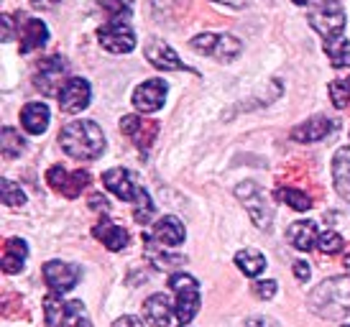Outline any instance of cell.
Listing matches in <instances>:
<instances>
[{"label": "cell", "instance_id": "cell-1", "mask_svg": "<svg viewBox=\"0 0 350 327\" xmlns=\"http://www.w3.org/2000/svg\"><path fill=\"white\" fill-rule=\"evenodd\" d=\"M59 146L72 159L90 161V159H98L105 151V135H103V128L95 120H72L62 128Z\"/></svg>", "mask_w": 350, "mask_h": 327}, {"label": "cell", "instance_id": "cell-2", "mask_svg": "<svg viewBox=\"0 0 350 327\" xmlns=\"http://www.w3.org/2000/svg\"><path fill=\"white\" fill-rule=\"evenodd\" d=\"M307 304L322 319H342L350 312V276H332L317 284Z\"/></svg>", "mask_w": 350, "mask_h": 327}, {"label": "cell", "instance_id": "cell-3", "mask_svg": "<svg viewBox=\"0 0 350 327\" xmlns=\"http://www.w3.org/2000/svg\"><path fill=\"white\" fill-rule=\"evenodd\" d=\"M307 18H310V26L320 34L322 39L330 41L342 36L348 16H345V8H342L340 0H322L320 5H314L310 10Z\"/></svg>", "mask_w": 350, "mask_h": 327}, {"label": "cell", "instance_id": "cell-4", "mask_svg": "<svg viewBox=\"0 0 350 327\" xmlns=\"http://www.w3.org/2000/svg\"><path fill=\"white\" fill-rule=\"evenodd\" d=\"M169 287L176 294V319L182 325H189L200 312V304H202L200 302V284L189 274H172Z\"/></svg>", "mask_w": 350, "mask_h": 327}, {"label": "cell", "instance_id": "cell-5", "mask_svg": "<svg viewBox=\"0 0 350 327\" xmlns=\"http://www.w3.org/2000/svg\"><path fill=\"white\" fill-rule=\"evenodd\" d=\"M235 197L245 205V210H248V215H251V220L256 228H261V231H269V228H271L273 210L258 184L241 182L238 187H235Z\"/></svg>", "mask_w": 350, "mask_h": 327}, {"label": "cell", "instance_id": "cell-6", "mask_svg": "<svg viewBox=\"0 0 350 327\" xmlns=\"http://www.w3.org/2000/svg\"><path fill=\"white\" fill-rule=\"evenodd\" d=\"M189 44H192L195 51L207 54V57L217 59V62H233L243 51V44L235 36H230V34H200Z\"/></svg>", "mask_w": 350, "mask_h": 327}, {"label": "cell", "instance_id": "cell-7", "mask_svg": "<svg viewBox=\"0 0 350 327\" xmlns=\"http://www.w3.org/2000/svg\"><path fill=\"white\" fill-rule=\"evenodd\" d=\"M98 39L110 54H131L136 49V34L128 21H107L98 29Z\"/></svg>", "mask_w": 350, "mask_h": 327}, {"label": "cell", "instance_id": "cell-8", "mask_svg": "<svg viewBox=\"0 0 350 327\" xmlns=\"http://www.w3.org/2000/svg\"><path fill=\"white\" fill-rule=\"evenodd\" d=\"M67 72L69 64L64 57H49L39 64V72H36V87H39L44 95H57L62 92V87L67 85Z\"/></svg>", "mask_w": 350, "mask_h": 327}, {"label": "cell", "instance_id": "cell-9", "mask_svg": "<svg viewBox=\"0 0 350 327\" xmlns=\"http://www.w3.org/2000/svg\"><path fill=\"white\" fill-rule=\"evenodd\" d=\"M79 279H82V269L77 263H67V261L44 263V281L49 284L51 294H64L69 289H75Z\"/></svg>", "mask_w": 350, "mask_h": 327}, {"label": "cell", "instance_id": "cell-10", "mask_svg": "<svg viewBox=\"0 0 350 327\" xmlns=\"http://www.w3.org/2000/svg\"><path fill=\"white\" fill-rule=\"evenodd\" d=\"M90 100H92V90H90L88 79L82 77H69L67 85L62 87V92H59V107L69 116L82 113L90 105Z\"/></svg>", "mask_w": 350, "mask_h": 327}, {"label": "cell", "instance_id": "cell-11", "mask_svg": "<svg viewBox=\"0 0 350 327\" xmlns=\"http://www.w3.org/2000/svg\"><path fill=\"white\" fill-rule=\"evenodd\" d=\"M103 184H105L110 192L120 197L123 202H136L138 194H141V187H138L136 176L128 172V169H107L103 174Z\"/></svg>", "mask_w": 350, "mask_h": 327}, {"label": "cell", "instance_id": "cell-12", "mask_svg": "<svg viewBox=\"0 0 350 327\" xmlns=\"http://www.w3.org/2000/svg\"><path fill=\"white\" fill-rule=\"evenodd\" d=\"M166 82L164 79H146L144 85L136 87L133 92V105L141 110V113H156L164 107L166 100Z\"/></svg>", "mask_w": 350, "mask_h": 327}, {"label": "cell", "instance_id": "cell-13", "mask_svg": "<svg viewBox=\"0 0 350 327\" xmlns=\"http://www.w3.org/2000/svg\"><path fill=\"white\" fill-rule=\"evenodd\" d=\"M46 182L57 189V192H62L64 197H69V200H75L85 187L90 184V174L88 172H75V174H67L62 166H51L49 172H46Z\"/></svg>", "mask_w": 350, "mask_h": 327}, {"label": "cell", "instance_id": "cell-14", "mask_svg": "<svg viewBox=\"0 0 350 327\" xmlns=\"http://www.w3.org/2000/svg\"><path fill=\"white\" fill-rule=\"evenodd\" d=\"M335 131H338V120L325 118V116H314V118H310L307 123L297 125L292 131V138L297 144H314V141L327 138V135L335 133Z\"/></svg>", "mask_w": 350, "mask_h": 327}, {"label": "cell", "instance_id": "cell-15", "mask_svg": "<svg viewBox=\"0 0 350 327\" xmlns=\"http://www.w3.org/2000/svg\"><path fill=\"white\" fill-rule=\"evenodd\" d=\"M144 54L146 59L154 64L156 69H161V72H179V69H185V62L176 57V51L166 41L161 39H151L144 49Z\"/></svg>", "mask_w": 350, "mask_h": 327}, {"label": "cell", "instance_id": "cell-16", "mask_svg": "<svg viewBox=\"0 0 350 327\" xmlns=\"http://www.w3.org/2000/svg\"><path fill=\"white\" fill-rule=\"evenodd\" d=\"M18 34H21V54H31L33 49L46 47V41H49V29L39 18H23V23L18 18Z\"/></svg>", "mask_w": 350, "mask_h": 327}, {"label": "cell", "instance_id": "cell-17", "mask_svg": "<svg viewBox=\"0 0 350 327\" xmlns=\"http://www.w3.org/2000/svg\"><path fill=\"white\" fill-rule=\"evenodd\" d=\"M176 315V304H172V299L166 294H154L144 302V317L148 319V325L154 327H169L172 317Z\"/></svg>", "mask_w": 350, "mask_h": 327}, {"label": "cell", "instance_id": "cell-18", "mask_svg": "<svg viewBox=\"0 0 350 327\" xmlns=\"http://www.w3.org/2000/svg\"><path fill=\"white\" fill-rule=\"evenodd\" d=\"M185 225L179 218L174 215H166L161 220L154 225V233H151V238H154L159 246H164V248H174L179 243H185Z\"/></svg>", "mask_w": 350, "mask_h": 327}, {"label": "cell", "instance_id": "cell-19", "mask_svg": "<svg viewBox=\"0 0 350 327\" xmlns=\"http://www.w3.org/2000/svg\"><path fill=\"white\" fill-rule=\"evenodd\" d=\"M92 235H95L107 250H123L128 246L126 228H120V225H116V222H110L107 218H103V220L92 228Z\"/></svg>", "mask_w": 350, "mask_h": 327}, {"label": "cell", "instance_id": "cell-20", "mask_svg": "<svg viewBox=\"0 0 350 327\" xmlns=\"http://www.w3.org/2000/svg\"><path fill=\"white\" fill-rule=\"evenodd\" d=\"M286 238H289V243H292L297 250H312L314 246H317L320 233H317V225H314L312 220H297L289 225Z\"/></svg>", "mask_w": 350, "mask_h": 327}, {"label": "cell", "instance_id": "cell-21", "mask_svg": "<svg viewBox=\"0 0 350 327\" xmlns=\"http://www.w3.org/2000/svg\"><path fill=\"white\" fill-rule=\"evenodd\" d=\"M332 182L338 194L350 202V146L340 148L332 159Z\"/></svg>", "mask_w": 350, "mask_h": 327}, {"label": "cell", "instance_id": "cell-22", "mask_svg": "<svg viewBox=\"0 0 350 327\" xmlns=\"http://www.w3.org/2000/svg\"><path fill=\"white\" fill-rule=\"evenodd\" d=\"M49 107L44 103H29V105L21 110V123L29 131L31 135H41L46 128H49Z\"/></svg>", "mask_w": 350, "mask_h": 327}, {"label": "cell", "instance_id": "cell-23", "mask_svg": "<svg viewBox=\"0 0 350 327\" xmlns=\"http://www.w3.org/2000/svg\"><path fill=\"white\" fill-rule=\"evenodd\" d=\"M26 256H29V246L26 241H21V238H10L5 243V256H3V271L5 274H18L23 269V263H26Z\"/></svg>", "mask_w": 350, "mask_h": 327}, {"label": "cell", "instance_id": "cell-24", "mask_svg": "<svg viewBox=\"0 0 350 327\" xmlns=\"http://www.w3.org/2000/svg\"><path fill=\"white\" fill-rule=\"evenodd\" d=\"M144 241H146V253H148V259H151V263H154L156 269H166V271H172V269H179V266H185L187 259L185 256H169V253H164V250H159L161 246L151 238V235H144Z\"/></svg>", "mask_w": 350, "mask_h": 327}, {"label": "cell", "instance_id": "cell-25", "mask_svg": "<svg viewBox=\"0 0 350 327\" xmlns=\"http://www.w3.org/2000/svg\"><path fill=\"white\" fill-rule=\"evenodd\" d=\"M235 266L243 271L245 276H261L266 269V259L256 248H245L235 253Z\"/></svg>", "mask_w": 350, "mask_h": 327}, {"label": "cell", "instance_id": "cell-26", "mask_svg": "<svg viewBox=\"0 0 350 327\" xmlns=\"http://www.w3.org/2000/svg\"><path fill=\"white\" fill-rule=\"evenodd\" d=\"M325 54H327V59H330V64L335 69L350 67V41L345 36L325 41Z\"/></svg>", "mask_w": 350, "mask_h": 327}, {"label": "cell", "instance_id": "cell-27", "mask_svg": "<svg viewBox=\"0 0 350 327\" xmlns=\"http://www.w3.org/2000/svg\"><path fill=\"white\" fill-rule=\"evenodd\" d=\"M44 315L46 327H67V302H62L57 294H49L44 299Z\"/></svg>", "mask_w": 350, "mask_h": 327}, {"label": "cell", "instance_id": "cell-28", "mask_svg": "<svg viewBox=\"0 0 350 327\" xmlns=\"http://www.w3.org/2000/svg\"><path fill=\"white\" fill-rule=\"evenodd\" d=\"M151 120H144V118H138V116H123V120H120V131L126 135H131L133 141H136V146L144 151V148H148V144L144 141V131L146 128H151Z\"/></svg>", "mask_w": 350, "mask_h": 327}, {"label": "cell", "instance_id": "cell-29", "mask_svg": "<svg viewBox=\"0 0 350 327\" xmlns=\"http://www.w3.org/2000/svg\"><path fill=\"white\" fill-rule=\"evenodd\" d=\"M23 148H26V141L21 138L18 131H13L10 125H5L3 133H0V151H3V156L5 159H16V156H21Z\"/></svg>", "mask_w": 350, "mask_h": 327}, {"label": "cell", "instance_id": "cell-30", "mask_svg": "<svg viewBox=\"0 0 350 327\" xmlns=\"http://www.w3.org/2000/svg\"><path fill=\"white\" fill-rule=\"evenodd\" d=\"M279 200L282 202H286L289 207H294V210H299V212H307L312 207V200H310V194H304L299 192V189H294V187H286V189H279Z\"/></svg>", "mask_w": 350, "mask_h": 327}, {"label": "cell", "instance_id": "cell-31", "mask_svg": "<svg viewBox=\"0 0 350 327\" xmlns=\"http://www.w3.org/2000/svg\"><path fill=\"white\" fill-rule=\"evenodd\" d=\"M67 327H92L88 319V312H85V304L79 299L67 302Z\"/></svg>", "mask_w": 350, "mask_h": 327}, {"label": "cell", "instance_id": "cell-32", "mask_svg": "<svg viewBox=\"0 0 350 327\" xmlns=\"http://www.w3.org/2000/svg\"><path fill=\"white\" fill-rule=\"evenodd\" d=\"M345 241H342V235H338L335 231H325L320 233V238H317V248L322 253H327V256H335V253H340Z\"/></svg>", "mask_w": 350, "mask_h": 327}, {"label": "cell", "instance_id": "cell-33", "mask_svg": "<svg viewBox=\"0 0 350 327\" xmlns=\"http://www.w3.org/2000/svg\"><path fill=\"white\" fill-rule=\"evenodd\" d=\"M0 192H3V202L8 205V207H18V205L26 202L23 189H21L18 184L10 182V179H3V182H0Z\"/></svg>", "mask_w": 350, "mask_h": 327}, {"label": "cell", "instance_id": "cell-34", "mask_svg": "<svg viewBox=\"0 0 350 327\" xmlns=\"http://www.w3.org/2000/svg\"><path fill=\"white\" fill-rule=\"evenodd\" d=\"M133 218H136V222H141V225H146V222L154 218V202H151V197H148L146 189H141V194H138Z\"/></svg>", "mask_w": 350, "mask_h": 327}, {"label": "cell", "instance_id": "cell-35", "mask_svg": "<svg viewBox=\"0 0 350 327\" xmlns=\"http://www.w3.org/2000/svg\"><path fill=\"white\" fill-rule=\"evenodd\" d=\"M100 5H103V10L110 13L113 21H126L131 16V3L128 0H100Z\"/></svg>", "mask_w": 350, "mask_h": 327}, {"label": "cell", "instance_id": "cell-36", "mask_svg": "<svg viewBox=\"0 0 350 327\" xmlns=\"http://www.w3.org/2000/svg\"><path fill=\"white\" fill-rule=\"evenodd\" d=\"M330 97H332V103H335V107H340V110H345V107L350 105V90H348V85H345V79L330 82Z\"/></svg>", "mask_w": 350, "mask_h": 327}, {"label": "cell", "instance_id": "cell-37", "mask_svg": "<svg viewBox=\"0 0 350 327\" xmlns=\"http://www.w3.org/2000/svg\"><path fill=\"white\" fill-rule=\"evenodd\" d=\"M253 291H256V297H261V299H273V294H276V281L273 279L258 281V284L253 287Z\"/></svg>", "mask_w": 350, "mask_h": 327}, {"label": "cell", "instance_id": "cell-38", "mask_svg": "<svg viewBox=\"0 0 350 327\" xmlns=\"http://www.w3.org/2000/svg\"><path fill=\"white\" fill-rule=\"evenodd\" d=\"M310 274H312V269L307 261H297V263H294V276H297L299 281H307L310 279Z\"/></svg>", "mask_w": 350, "mask_h": 327}, {"label": "cell", "instance_id": "cell-39", "mask_svg": "<svg viewBox=\"0 0 350 327\" xmlns=\"http://www.w3.org/2000/svg\"><path fill=\"white\" fill-rule=\"evenodd\" d=\"M0 23H3V41H10L13 39V18L5 13V16H0Z\"/></svg>", "mask_w": 350, "mask_h": 327}, {"label": "cell", "instance_id": "cell-40", "mask_svg": "<svg viewBox=\"0 0 350 327\" xmlns=\"http://www.w3.org/2000/svg\"><path fill=\"white\" fill-rule=\"evenodd\" d=\"M90 207H92V210H103V212L110 210V205H107V200L103 194H92V197H90Z\"/></svg>", "mask_w": 350, "mask_h": 327}, {"label": "cell", "instance_id": "cell-41", "mask_svg": "<svg viewBox=\"0 0 350 327\" xmlns=\"http://www.w3.org/2000/svg\"><path fill=\"white\" fill-rule=\"evenodd\" d=\"M245 327H276L271 317H251L245 319Z\"/></svg>", "mask_w": 350, "mask_h": 327}, {"label": "cell", "instance_id": "cell-42", "mask_svg": "<svg viewBox=\"0 0 350 327\" xmlns=\"http://www.w3.org/2000/svg\"><path fill=\"white\" fill-rule=\"evenodd\" d=\"M113 327H144V325H141V319H136L133 315H126V317L116 319V325Z\"/></svg>", "mask_w": 350, "mask_h": 327}, {"label": "cell", "instance_id": "cell-43", "mask_svg": "<svg viewBox=\"0 0 350 327\" xmlns=\"http://www.w3.org/2000/svg\"><path fill=\"white\" fill-rule=\"evenodd\" d=\"M174 5H182V0H154V8L156 10H166V13H169V10L174 8Z\"/></svg>", "mask_w": 350, "mask_h": 327}, {"label": "cell", "instance_id": "cell-44", "mask_svg": "<svg viewBox=\"0 0 350 327\" xmlns=\"http://www.w3.org/2000/svg\"><path fill=\"white\" fill-rule=\"evenodd\" d=\"M215 3H225V5H230V8H243L248 0H215Z\"/></svg>", "mask_w": 350, "mask_h": 327}, {"label": "cell", "instance_id": "cell-45", "mask_svg": "<svg viewBox=\"0 0 350 327\" xmlns=\"http://www.w3.org/2000/svg\"><path fill=\"white\" fill-rule=\"evenodd\" d=\"M49 3H57V0H33V5H49Z\"/></svg>", "mask_w": 350, "mask_h": 327}, {"label": "cell", "instance_id": "cell-46", "mask_svg": "<svg viewBox=\"0 0 350 327\" xmlns=\"http://www.w3.org/2000/svg\"><path fill=\"white\" fill-rule=\"evenodd\" d=\"M342 266H345V269H348V274H350V253L345 256V259H342Z\"/></svg>", "mask_w": 350, "mask_h": 327}, {"label": "cell", "instance_id": "cell-47", "mask_svg": "<svg viewBox=\"0 0 350 327\" xmlns=\"http://www.w3.org/2000/svg\"><path fill=\"white\" fill-rule=\"evenodd\" d=\"M294 3H297V5H310L312 0H294Z\"/></svg>", "mask_w": 350, "mask_h": 327}, {"label": "cell", "instance_id": "cell-48", "mask_svg": "<svg viewBox=\"0 0 350 327\" xmlns=\"http://www.w3.org/2000/svg\"><path fill=\"white\" fill-rule=\"evenodd\" d=\"M345 85H348V90H350V77H348V79H345Z\"/></svg>", "mask_w": 350, "mask_h": 327}, {"label": "cell", "instance_id": "cell-49", "mask_svg": "<svg viewBox=\"0 0 350 327\" xmlns=\"http://www.w3.org/2000/svg\"><path fill=\"white\" fill-rule=\"evenodd\" d=\"M182 327H189V325H182Z\"/></svg>", "mask_w": 350, "mask_h": 327}, {"label": "cell", "instance_id": "cell-50", "mask_svg": "<svg viewBox=\"0 0 350 327\" xmlns=\"http://www.w3.org/2000/svg\"><path fill=\"white\" fill-rule=\"evenodd\" d=\"M345 327H350V325H345Z\"/></svg>", "mask_w": 350, "mask_h": 327}]
</instances>
